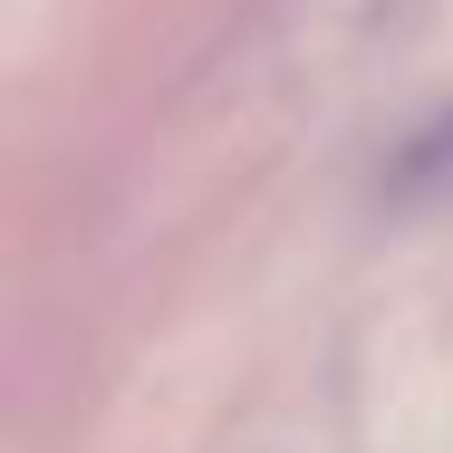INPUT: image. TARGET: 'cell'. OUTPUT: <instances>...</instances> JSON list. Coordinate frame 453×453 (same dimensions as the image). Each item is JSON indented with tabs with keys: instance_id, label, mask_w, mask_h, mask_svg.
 <instances>
[{
	"instance_id": "cell-1",
	"label": "cell",
	"mask_w": 453,
	"mask_h": 453,
	"mask_svg": "<svg viewBox=\"0 0 453 453\" xmlns=\"http://www.w3.org/2000/svg\"><path fill=\"white\" fill-rule=\"evenodd\" d=\"M386 193H395V203H453V106H444V116H425V126L395 145Z\"/></svg>"
}]
</instances>
